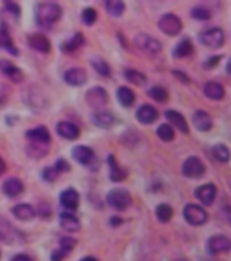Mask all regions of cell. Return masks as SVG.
Returning a JSON list of instances; mask_svg holds the SVG:
<instances>
[{"mask_svg":"<svg viewBox=\"0 0 231 261\" xmlns=\"http://www.w3.org/2000/svg\"><path fill=\"white\" fill-rule=\"evenodd\" d=\"M156 218L159 222L162 223H168L170 222V219L173 218V208L169 204H159V206L156 207Z\"/></svg>","mask_w":231,"mask_h":261,"instance_id":"cell-35","label":"cell"},{"mask_svg":"<svg viewBox=\"0 0 231 261\" xmlns=\"http://www.w3.org/2000/svg\"><path fill=\"white\" fill-rule=\"evenodd\" d=\"M56 129H57V134H59L61 138L68 140L78 139L80 135L79 128H78L75 124H72V122L70 121H60L59 124H57V126H56Z\"/></svg>","mask_w":231,"mask_h":261,"instance_id":"cell-18","label":"cell"},{"mask_svg":"<svg viewBox=\"0 0 231 261\" xmlns=\"http://www.w3.org/2000/svg\"><path fill=\"white\" fill-rule=\"evenodd\" d=\"M219 60H220V56H214V57H210V59L207 60L206 61V68L207 70H211V68H215L216 66H218Z\"/></svg>","mask_w":231,"mask_h":261,"instance_id":"cell-42","label":"cell"},{"mask_svg":"<svg viewBox=\"0 0 231 261\" xmlns=\"http://www.w3.org/2000/svg\"><path fill=\"white\" fill-rule=\"evenodd\" d=\"M206 173V166L197 156H189L182 165V174L188 178H200Z\"/></svg>","mask_w":231,"mask_h":261,"instance_id":"cell-7","label":"cell"},{"mask_svg":"<svg viewBox=\"0 0 231 261\" xmlns=\"http://www.w3.org/2000/svg\"><path fill=\"white\" fill-rule=\"evenodd\" d=\"M84 42H86V40H84L83 34L76 33L71 40H68V41H65L61 45V51L67 52V53H72V52L78 51L80 47H83Z\"/></svg>","mask_w":231,"mask_h":261,"instance_id":"cell-30","label":"cell"},{"mask_svg":"<svg viewBox=\"0 0 231 261\" xmlns=\"http://www.w3.org/2000/svg\"><path fill=\"white\" fill-rule=\"evenodd\" d=\"M190 14H192V17H193L194 19H199V21H208L211 18L210 10L206 9V7H202V6L194 7V9L190 11Z\"/></svg>","mask_w":231,"mask_h":261,"instance_id":"cell-40","label":"cell"},{"mask_svg":"<svg viewBox=\"0 0 231 261\" xmlns=\"http://www.w3.org/2000/svg\"><path fill=\"white\" fill-rule=\"evenodd\" d=\"M173 74H174V75L177 76V78H178V79H182L185 82V83H188V82H189V79H188V78H185V74H182V72H180V71H174L173 72Z\"/></svg>","mask_w":231,"mask_h":261,"instance_id":"cell-44","label":"cell"},{"mask_svg":"<svg viewBox=\"0 0 231 261\" xmlns=\"http://www.w3.org/2000/svg\"><path fill=\"white\" fill-rule=\"evenodd\" d=\"M108 100H109L108 93L102 87H92L86 94V101H87V104L91 106L92 109L101 110L108 104Z\"/></svg>","mask_w":231,"mask_h":261,"instance_id":"cell-8","label":"cell"},{"mask_svg":"<svg viewBox=\"0 0 231 261\" xmlns=\"http://www.w3.org/2000/svg\"><path fill=\"white\" fill-rule=\"evenodd\" d=\"M199 40L211 49H218L224 44V33L220 27H212L206 31H203L199 36Z\"/></svg>","mask_w":231,"mask_h":261,"instance_id":"cell-5","label":"cell"},{"mask_svg":"<svg viewBox=\"0 0 231 261\" xmlns=\"http://www.w3.org/2000/svg\"><path fill=\"white\" fill-rule=\"evenodd\" d=\"M194 196L204 204V206H211L216 196V186L214 184H206V185L199 186L194 190Z\"/></svg>","mask_w":231,"mask_h":261,"instance_id":"cell-14","label":"cell"},{"mask_svg":"<svg viewBox=\"0 0 231 261\" xmlns=\"http://www.w3.org/2000/svg\"><path fill=\"white\" fill-rule=\"evenodd\" d=\"M5 172H6V164H5V160H3V158L0 156V176H2Z\"/></svg>","mask_w":231,"mask_h":261,"instance_id":"cell-45","label":"cell"},{"mask_svg":"<svg viewBox=\"0 0 231 261\" xmlns=\"http://www.w3.org/2000/svg\"><path fill=\"white\" fill-rule=\"evenodd\" d=\"M184 218L192 226H202L208 220L207 211L196 204H188L184 208Z\"/></svg>","mask_w":231,"mask_h":261,"instance_id":"cell-4","label":"cell"},{"mask_svg":"<svg viewBox=\"0 0 231 261\" xmlns=\"http://www.w3.org/2000/svg\"><path fill=\"white\" fill-rule=\"evenodd\" d=\"M193 53V44L190 40L185 38L181 42H178V45L174 49V56L178 57V59H182V57H188Z\"/></svg>","mask_w":231,"mask_h":261,"instance_id":"cell-31","label":"cell"},{"mask_svg":"<svg viewBox=\"0 0 231 261\" xmlns=\"http://www.w3.org/2000/svg\"><path fill=\"white\" fill-rule=\"evenodd\" d=\"M0 71L3 72L6 76H9L13 82L19 83V82L23 80V72H22V70H19L10 60H0Z\"/></svg>","mask_w":231,"mask_h":261,"instance_id":"cell-15","label":"cell"},{"mask_svg":"<svg viewBox=\"0 0 231 261\" xmlns=\"http://www.w3.org/2000/svg\"><path fill=\"white\" fill-rule=\"evenodd\" d=\"M148 94H150V97L154 98L156 102H160V104H163V102H166L169 100L168 90L163 89V87H160V86L152 87V89L148 91Z\"/></svg>","mask_w":231,"mask_h":261,"instance_id":"cell-38","label":"cell"},{"mask_svg":"<svg viewBox=\"0 0 231 261\" xmlns=\"http://www.w3.org/2000/svg\"><path fill=\"white\" fill-rule=\"evenodd\" d=\"M26 139L29 140V143H40L49 146L51 144V134L45 126H37V128L27 130Z\"/></svg>","mask_w":231,"mask_h":261,"instance_id":"cell-10","label":"cell"},{"mask_svg":"<svg viewBox=\"0 0 231 261\" xmlns=\"http://www.w3.org/2000/svg\"><path fill=\"white\" fill-rule=\"evenodd\" d=\"M108 203L110 204V207H113L114 210L125 211L132 204V198L125 189L116 188L108 193Z\"/></svg>","mask_w":231,"mask_h":261,"instance_id":"cell-3","label":"cell"},{"mask_svg":"<svg viewBox=\"0 0 231 261\" xmlns=\"http://www.w3.org/2000/svg\"><path fill=\"white\" fill-rule=\"evenodd\" d=\"M68 170H70V165H68V162H65L64 159H59L53 166L46 168L45 170L42 172V177H44V180H46L48 182H53L59 178L60 173L68 172Z\"/></svg>","mask_w":231,"mask_h":261,"instance_id":"cell-12","label":"cell"},{"mask_svg":"<svg viewBox=\"0 0 231 261\" xmlns=\"http://www.w3.org/2000/svg\"><path fill=\"white\" fill-rule=\"evenodd\" d=\"M158 110L151 105H143L140 106L136 112V117L142 124H152L158 120Z\"/></svg>","mask_w":231,"mask_h":261,"instance_id":"cell-19","label":"cell"},{"mask_svg":"<svg viewBox=\"0 0 231 261\" xmlns=\"http://www.w3.org/2000/svg\"><path fill=\"white\" fill-rule=\"evenodd\" d=\"M92 122L101 128H109L114 124V116L105 110H98L92 114Z\"/></svg>","mask_w":231,"mask_h":261,"instance_id":"cell-27","label":"cell"},{"mask_svg":"<svg viewBox=\"0 0 231 261\" xmlns=\"http://www.w3.org/2000/svg\"><path fill=\"white\" fill-rule=\"evenodd\" d=\"M112 223H113V224H117V223H121V220H120V219H114V220H113V222H112Z\"/></svg>","mask_w":231,"mask_h":261,"instance_id":"cell-48","label":"cell"},{"mask_svg":"<svg viewBox=\"0 0 231 261\" xmlns=\"http://www.w3.org/2000/svg\"><path fill=\"white\" fill-rule=\"evenodd\" d=\"M204 94L210 100L220 101V100L224 98V94L226 93H224V89H223V86L220 83H218V82H208L204 86Z\"/></svg>","mask_w":231,"mask_h":261,"instance_id":"cell-25","label":"cell"},{"mask_svg":"<svg viewBox=\"0 0 231 261\" xmlns=\"http://www.w3.org/2000/svg\"><path fill=\"white\" fill-rule=\"evenodd\" d=\"M13 214L18 219L30 220L36 216V211L30 204H18L13 208Z\"/></svg>","mask_w":231,"mask_h":261,"instance_id":"cell-28","label":"cell"},{"mask_svg":"<svg viewBox=\"0 0 231 261\" xmlns=\"http://www.w3.org/2000/svg\"><path fill=\"white\" fill-rule=\"evenodd\" d=\"M82 21H83L84 25H94V22L97 21V11L94 9H91V7L84 9L83 13H82Z\"/></svg>","mask_w":231,"mask_h":261,"instance_id":"cell-41","label":"cell"},{"mask_svg":"<svg viewBox=\"0 0 231 261\" xmlns=\"http://www.w3.org/2000/svg\"><path fill=\"white\" fill-rule=\"evenodd\" d=\"M61 17V9L56 3H41L36 11V21L40 27L48 29Z\"/></svg>","mask_w":231,"mask_h":261,"instance_id":"cell-1","label":"cell"},{"mask_svg":"<svg viewBox=\"0 0 231 261\" xmlns=\"http://www.w3.org/2000/svg\"><path fill=\"white\" fill-rule=\"evenodd\" d=\"M212 155H214L219 162H222V164H227L231 158L230 150H228V147L224 146V144H216V146L212 148Z\"/></svg>","mask_w":231,"mask_h":261,"instance_id":"cell-33","label":"cell"},{"mask_svg":"<svg viewBox=\"0 0 231 261\" xmlns=\"http://www.w3.org/2000/svg\"><path fill=\"white\" fill-rule=\"evenodd\" d=\"M72 156H74V159L78 160L83 166H90L95 160V154L92 151V148L87 147V146H76V147H74Z\"/></svg>","mask_w":231,"mask_h":261,"instance_id":"cell-9","label":"cell"},{"mask_svg":"<svg viewBox=\"0 0 231 261\" xmlns=\"http://www.w3.org/2000/svg\"><path fill=\"white\" fill-rule=\"evenodd\" d=\"M86 79H87V76H86V71L83 68H71L64 74V80L71 86H82L86 83Z\"/></svg>","mask_w":231,"mask_h":261,"instance_id":"cell-21","label":"cell"},{"mask_svg":"<svg viewBox=\"0 0 231 261\" xmlns=\"http://www.w3.org/2000/svg\"><path fill=\"white\" fill-rule=\"evenodd\" d=\"M226 71H227V74H230L231 75V57L228 59V61H227V64H226Z\"/></svg>","mask_w":231,"mask_h":261,"instance_id":"cell-46","label":"cell"},{"mask_svg":"<svg viewBox=\"0 0 231 261\" xmlns=\"http://www.w3.org/2000/svg\"><path fill=\"white\" fill-rule=\"evenodd\" d=\"M208 249L211 253H223L231 250V240L226 236L218 234V236L211 237L208 241Z\"/></svg>","mask_w":231,"mask_h":261,"instance_id":"cell-13","label":"cell"},{"mask_svg":"<svg viewBox=\"0 0 231 261\" xmlns=\"http://www.w3.org/2000/svg\"><path fill=\"white\" fill-rule=\"evenodd\" d=\"M125 78L129 80L132 84L136 86H143L147 82V78L142 72L136 71V70H125Z\"/></svg>","mask_w":231,"mask_h":261,"instance_id":"cell-37","label":"cell"},{"mask_svg":"<svg viewBox=\"0 0 231 261\" xmlns=\"http://www.w3.org/2000/svg\"><path fill=\"white\" fill-rule=\"evenodd\" d=\"M3 192H5L6 196H9L11 199L18 198L23 192V184H22L19 178H9L3 184Z\"/></svg>","mask_w":231,"mask_h":261,"instance_id":"cell-22","label":"cell"},{"mask_svg":"<svg viewBox=\"0 0 231 261\" xmlns=\"http://www.w3.org/2000/svg\"><path fill=\"white\" fill-rule=\"evenodd\" d=\"M80 261H98L97 258H94V257H84V258H82Z\"/></svg>","mask_w":231,"mask_h":261,"instance_id":"cell-47","label":"cell"},{"mask_svg":"<svg viewBox=\"0 0 231 261\" xmlns=\"http://www.w3.org/2000/svg\"><path fill=\"white\" fill-rule=\"evenodd\" d=\"M156 134L159 136V139H162L163 142H172L174 139V129L169 124H162V125H159V128L156 129Z\"/></svg>","mask_w":231,"mask_h":261,"instance_id":"cell-39","label":"cell"},{"mask_svg":"<svg viewBox=\"0 0 231 261\" xmlns=\"http://www.w3.org/2000/svg\"><path fill=\"white\" fill-rule=\"evenodd\" d=\"M164 116L168 118L172 125H174L178 130H181L182 134H188L189 132V126H188V122L185 120V117L180 112L177 110H166L164 112Z\"/></svg>","mask_w":231,"mask_h":261,"instance_id":"cell-20","label":"cell"},{"mask_svg":"<svg viewBox=\"0 0 231 261\" xmlns=\"http://www.w3.org/2000/svg\"><path fill=\"white\" fill-rule=\"evenodd\" d=\"M158 27L168 36H177L182 30V22L174 14H164L158 22Z\"/></svg>","mask_w":231,"mask_h":261,"instance_id":"cell-6","label":"cell"},{"mask_svg":"<svg viewBox=\"0 0 231 261\" xmlns=\"http://www.w3.org/2000/svg\"><path fill=\"white\" fill-rule=\"evenodd\" d=\"M193 124L199 130L207 132L212 128V118L204 110H196L193 113Z\"/></svg>","mask_w":231,"mask_h":261,"instance_id":"cell-23","label":"cell"},{"mask_svg":"<svg viewBox=\"0 0 231 261\" xmlns=\"http://www.w3.org/2000/svg\"><path fill=\"white\" fill-rule=\"evenodd\" d=\"M108 162H109V168H110V180L114 182L122 181L124 178L126 177V172L121 166H118V164L116 162V158L113 155H110L108 158Z\"/></svg>","mask_w":231,"mask_h":261,"instance_id":"cell-29","label":"cell"},{"mask_svg":"<svg viewBox=\"0 0 231 261\" xmlns=\"http://www.w3.org/2000/svg\"><path fill=\"white\" fill-rule=\"evenodd\" d=\"M60 203L67 210L76 211L78 210V206H79V194H78L75 189L68 188V189L63 190L61 194H60Z\"/></svg>","mask_w":231,"mask_h":261,"instance_id":"cell-17","label":"cell"},{"mask_svg":"<svg viewBox=\"0 0 231 261\" xmlns=\"http://www.w3.org/2000/svg\"><path fill=\"white\" fill-rule=\"evenodd\" d=\"M117 98L118 102H120L122 106L129 108V106L134 105L135 93L129 89V87H120V89L117 90Z\"/></svg>","mask_w":231,"mask_h":261,"instance_id":"cell-32","label":"cell"},{"mask_svg":"<svg viewBox=\"0 0 231 261\" xmlns=\"http://www.w3.org/2000/svg\"><path fill=\"white\" fill-rule=\"evenodd\" d=\"M76 246V240L71 237H63L60 240V248L53 252L52 254V261H63L65 257L72 252V249Z\"/></svg>","mask_w":231,"mask_h":261,"instance_id":"cell-11","label":"cell"},{"mask_svg":"<svg viewBox=\"0 0 231 261\" xmlns=\"http://www.w3.org/2000/svg\"><path fill=\"white\" fill-rule=\"evenodd\" d=\"M90 63H91V66L94 67V70L97 72H100L102 76L110 75V67L102 57H100V56H94V57L90 59Z\"/></svg>","mask_w":231,"mask_h":261,"instance_id":"cell-34","label":"cell"},{"mask_svg":"<svg viewBox=\"0 0 231 261\" xmlns=\"http://www.w3.org/2000/svg\"><path fill=\"white\" fill-rule=\"evenodd\" d=\"M60 226L67 230V232H78L80 229V222L79 219L76 218L75 215L68 214V212H63L60 215Z\"/></svg>","mask_w":231,"mask_h":261,"instance_id":"cell-26","label":"cell"},{"mask_svg":"<svg viewBox=\"0 0 231 261\" xmlns=\"http://www.w3.org/2000/svg\"><path fill=\"white\" fill-rule=\"evenodd\" d=\"M105 7L106 11L110 15H113V17H120L124 13V10H125V5L122 2H120V0H109V2L105 3Z\"/></svg>","mask_w":231,"mask_h":261,"instance_id":"cell-36","label":"cell"},{"mask_svg":"<svg viewBox=\"0 0 231 261\" xmlns=\"http://www.w3.org/2000/svg\"><path fill=\"white\" fill-rule=\"evenodd\" d=\"M11 261H33V260H31V257H29L27 254H17V256L13 257V260Z\"/></svg>","mask_w":231,"mask_h":261,"instance_id":"cell-43","label":"cell"},{"mask_svg":"<svg viewBox=\"0 0 231 261\" xmlns=\"http://www.w3.org/2000/svg\"><path fill=\"white\" fill-rule=\"evenodd\" d=\"M0 48H5L7 51L13 52L15 56L18 55V51L14 47V40L11 37V34H10L9 26L6 23L0 25Z\"/></svg>","mask_w":231,"mask_h":261,"instance_id":"cell-24","label":"cell"},{"mask_svg":"<svg viewBox=\"0 0 231 261\" xmlns=\"http://www.w3.org/2000/svg\"><path fill=\"white\" fill-rule=\"evenodd\" d=\"M136 48L148 55H158L162 51V44L156 38L151 37L146 33H139L134 40Z\"/></svg>","mask_w":231,"mask_h":261,"instance_id":"cell-2","label":"cell"},{"mask_svg":"<svg viewBox=\"0 0 231 261\" xmlns=\"http://www.w3.org/2000/svg\"><path fill=\"white\" fill-rule=\"evenodd\" d=\"M27 42L34 51L41 52V53H48L51 51V41L44 34H31L27 37Z\"/></svg>","mask_w":231,"mask_h":261,"instance_id":"cell-16","label":"cell"}]
</instances>
